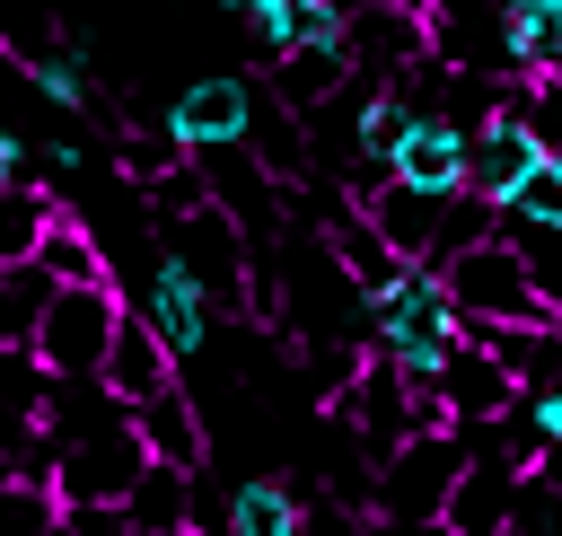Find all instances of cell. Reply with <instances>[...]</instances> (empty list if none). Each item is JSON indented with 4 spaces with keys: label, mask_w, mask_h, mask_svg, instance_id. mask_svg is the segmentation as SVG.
I'll return each mask as SVG.
<instances>
[{
    "label": "cell",
    "mask_w": 562,
    "mask_h": 536,
    "mask_svg": "<svg viewBox=\"0 0 562 536\" xmlns=\"http://www.w3.org/2000/svg\"><path fill=\"white\" fill-rule=\"evenodd\" d=\"M457 334H465V316L448 308V281L430 264H395L369 290V351H386L404 378H439V360H448Z\"/></svg>",
    "instance_id": "cell-1"
},
{
    "label": "cell",
    "mask_w": 562,
    "mask_h": 536,
    "mask_svg": "<svg viewBox=\"0 0 562 536\" xmlns=\"http://www.w3.org/2000/svg\"><path fill=\"white\" fill-rule=\"evenodd\" d=\"M114 316H123V290H114V281H53V299H44V316H35L26 360H35L44 378H97Z\"/></svg>",
    "instance_id": "cell-2"
},
{
    "label": "cell",
    "mask_w": 562,
    "mask_h": 536,
    "mask_svg": "<svg viewBox=\"0 0 562 536\" xmlns=\"http://www.w3.org/2000/svg\"><path fill=\"white\" fill-rule=\"evenodd\" d=\"M457 466H465V439L457 431H404L378 457V474H369V510L395 518V527H439V501H448Z\"/></svg>",
    "instance_id": "cell-3"
},
{
    "label": "cell",
    "mask_w": 562,
    "mask_h": 536,
    "mask_svg": "<svg viewBox=\"0 0 562 536\" xmlns=\"http://www.w3.org/2000/svg\"><path fill=\"white\" fill-rule=\"evenodd\" d=\"M430 272L448 281V308H457L465 325L544 316V299H536V281H527V264H518V246H509L501 228H492V237H474V246H457V255H439Z\"/></svg>",
    "instance_id": "cell-4"
},
{
    "label": "cell",
    "mask_w": 562,
    "mask_h": 536,
    "mask_svg": "<svg viewBox=\"0 0 562 536\" xmlns=\"http://www.w3.org/2000/svg\"><path fill=\"white\" fill-rule=\"evenodd\" d=\"M140 316L158 325V343L176 351V369H184L193 351H211V334H220V299H211V281H202L184 255H167V246H158V264H149Z\"/></svg>",
    "instance_id": "cell-5"
},
{
    "label": "cell",
    "mask_w": 562,
    "mask_h": 536,
    "mask_svg": "<svg viewBox=\"0 0 562 536\" xmlns=\"http://www.w3.org/2000/svg\"><path fill=\"white\" fill-rule=\"evenodd\" d=\"M544 158V141L527 132V114H518V97H501L474 132H465V193H483V202H509V185L527 176Z\"/></svg>",
    "instance_id": "cell-6"
},
{
    "label": "cell",
    "mask_w": 562,
    "mask_h": 536,
    "mask_svg": "<svg viewBox=\"0 0 562 536\" xmlns=\"http://www.w3.org/2000/svg\"><path fill=\"white\" fill-rule=\"evenodd\" d=\"M439 404H448V431H474V422H501V413L518 404V378H509L474 334H457L448 360H439Z\"/></svg>",
    "instance_id": "cell-7"
},
{
    "label": "cell",
    "mask_w": 562,
    "mask_h": 536,
    "mask_svg": "<svg viewBox=\"0 0 562 536\" xmlns=\"http://www.w3.org/2000/svg\"><path fill=\"white\" fill-rule=\"evenodd\" d=\"M246 114H255V88L228 79V70H211V79H193L167 105V141L176 149H228V141H246Z\"/></svg>",
    "instance_id": "cell-8"
},
{
    "label": "cell",
    "mask_w": 562,
    "mask_h": 536,
    "mask_svg": "<svg viewBox=\"0 0 562 536\" xmlns=\"http://www.w3.org/2000/svg\"><path fill=\"white\" fill-rule=\"evenodd\" d=\"M509 492H518V457L465 448V466H457V483H448V501H439V527L492 536V527H509Z\"/></svg>",
    "instance_id": "cell-9"
},
{
    "label": "cell",
    "mask_w": 562,
    "mask_h": 536,
    "mask_svg": "<svg viewBox=\"0 0 562 536\" xmlns=\"http://www.w3.org/2000/svg\"><path fill=\"white\" fill-rule=\"evenodd\" d=\"M176 378V351L158 343V325L140 316V308H123L114 316V334H105V360H97V387L114 395V404H140L149 387H167Z\"/></svg>",
    "instance_id": "cell-10"
},
{
    "label": "cell",
    "mask_w": 562,
    "mask_h": 536,
    "mask_svg": "<svg viewBox=\"0 0 562 536\" xmlns=\"http://www.w3.org/2000/svg\"><path fill=\"white\" fill-rule=\"evenodd\" d=\"M386 176L430 185V193H457V185H465V123H448V114H413V123L395 132V149H386Z\"/></svg>",
    "instance_id": "cell-11"
},
{
    "label": "cell",
    "mask_w": 562,
    "mask_h": 536,
    "mask_svg": "<svg viewBox=\"0 0 562 536\" xmlns=\"http://www.w3.org/2000/svg\"><path fill=\"white\" fill-rule=\"evenodd\" d=\"M132 413V431H140V448L158 457V466H193L202 474V457H211V431H202V413H193V395L167 378V387H149L140 404H123Z\"/></svg>",
    "instance_id": "cell-12"
},
{
    "label": "cell",
    "mask_w": 562,
    "mask_h": 536,
    "mask_svg": "<svg viewBox=\"0 0 562 536\" xmlns=\"http://www.w3.org/2000/svg\"><path fill=\"white\" fill-rule=\"evenodd\" d=\"M360 211L378 220V237H386L404 264H422V255H430V228H439V211H448V193L404 185V176H378V193H360Z\"/></svg>",
    "instance_id": "cell-13"
},
{
    "label": "cell",
    "mask_w": 562,
    "mask_h": 536,
    "mask_svg": "<svg viewBox=\"0 0 562 536\" xmlns=\"http://www.w3.org/2000/svg\"><path fill=\"white\" fill-rule=\"evenodd\" d=\"M114 510H123L132 536H184V527H193V466H158V457H149Z\"/></svg>",
    "instance_id": "cell-14"
},
{
    "label": "cell",
    "mask_w": 562,
    "mask_h": 536,
    "mask_svg": "<svg viewBox=\"0 0 562 536\" xmlns=\"http://www.w3.org/2000/svg\"><path fill=\"white\" fill-rule=\"evenodd\" d=\"M342 79H351V44H342V35H325V44H281V53H272V97L299 105V114H307L316 97H334Z\"/></svg>",
    "instance_id": "cell-15"
},
{
    "label": "cell",
    "mask_w": 562,
    "mask_h": 536,
    "mask_svg": "<svg viewBox=\"0 0 562 536\" xmlns=\"http://www.w3.org/2000/svg\"><path fill=\"white\" fill-rule=\"evenodd\" d=\"M246 149H255V167H263L272 185L307 176V114H299V105H255V114H246Z\"/></svg>",
    "instance_id": "cell-16"
},
{
    "label": "cell",
    "mask_w": 562,
    "mask_h": 536,
    "mask_svg": "<svg viewBox=\"0 0 562 536\" xmlns=\"http://www.w3.org/2000/svg\"><path fill=\"white\" fill-rule=\"evenodd\" d=\"M325 246H334V264H342L360 290H378V281L404 264V255L378 237V220H369V211H325Z\"/></svg>",
    "instance_id": "cell-17"
},
{
    "label": "cell",
    "mask_w": 562,
    "mask_h": 536,
    "mask_svg": "<svg viewBox=\"0 0 562 536\" xmlns=\"http://www.w3.org/2000/svg\"><path fill=\"white\" fill-rule=\"evenodd\" d=\"M299 492L290 483H272V474H246L237 492H228V510H220V527H237V536H299Z\"/></svg>",
    "instance_id": "cell-18"
},
{
    "label": "cell",
    "mask_w": 562,
    "mask_h": 536,
    "mask_svg": "<svg viewBox=\"0 0 562 536\" xmlns=\"http://www.w3.org/2000/svg\"><path fill=\"white\" fill-rule=\"evenodd\" d=\"M35 264H44L53 281H114V272H105V246H97V228H88V220H70V211H53V220H44V237H35Z\"/></svg>",
    "instance_id": "cell-19"
},
{
    "label": "cell",
    "mask_w": 562,
    "mask_h": 536,
    "mask_svg": "<svg viewBox=\"0 0 562 536\" xmlns=\"http://www.w3.org/2000/svg\"><path fill=\"white\" fill-rule=\"evenodd\" d=\"M44 299H53V272H44L35 255L0 264V351H26V343H35V316H44Z\"/></svg>",
    "instance_id": "cell-20"
},
{
    "label": "cell",
    "mask_w": 562,
    "mask_h": 536,
    "mask_svg": "<svg viewBox=\"0 0 562 536\" xmlns=\"http://www.w3.org/2000/svg\"><path fill=\"white\" fill-rule=\"evenodd\" d=\"M501 237L518 246V264H527L544 316H562V220H518V211H501Z\"/></svg>",
    "instance_id": "cell-21"
},
{
    "label": "cell",
    "mask_w": 562,
    "mask_h": 536,
    "mask_svg": "<svg viewBox=\"0 0 562 536\" xmlns=\"http://www.w3.org/2000/svg\"><path fill=\"white\" fill-rule=\"evenodd\" d=\"M53 211H61V193H44V185H26V176H0V264L35 255V237H44Z\"/></svg>",
    "instance_id": "cell-22"
},
{
    "label": "cell",
    "mask_w": 562,
    "mask_h": 536,
    "mask_svg": "<svg viewBox=\"0 0 562 536\" xmlns=\"http://www.w3.org/2000/svg\"><path fill=\"white\" fill-rule=\"evenodd\" d=\"M26 79H35V97L44 105H61V114H79L97 88H88V62H79V44H44V53H26Z\"/></svg>",
    "instance_id": "cell-23"
},
{
    "label": "cell",
    "mask_w": 562,
    "mask_h": 536,
    "mask_svg": "<svg viewBox=\"0 0 562 536\" xmlns=\"http://www.w3.org/2000/svg\"><path fill=\"white\" fill-rule=\"evenodd\" d=\"M509 62H518V70H562V9H553V0L509 9Z\"/></svg>",
    "instance_id": "cell-24"
},
{
    "label": "cell",
    "mask_w": 562,
    "mask_h": 536,
    "mask_svg": "<svg viewBox=\"0 0 562 536\" xmlns=\"http://www.w3.org/2000/svg\"><path fill=\"white\" fill-rule=\"evenodd\" d=\"M501 211H518V220H562V158L544 149V158L509 185V202H501Z\"/></svg>",
    "instance_id": "cell-25"
},
{
    "label": "cell",
    "mask_w": 562,
    "mask_h": 536,
    "mask_svg": "<svg viewBox=\"0 0 562 536\" xmlns=\"http://www.w3.org/2000/svg\"><path fill=\"white\" fill-rule=\"evenodd\" d=\"M220 9H246V0H220Z\"/></svg>",
    "instance_id": "cell-26"
},
{
    "label": "cell",
    "mask_w": 562,
    "mask_h": 536,
    "mask_svg": "<svg viewBox=\"0 0 562 536\" xmlns=\"http://www.w3.org/2000/svg\"><path fill=\"white\" fill-rule=\"evenodd\" d=\"M553 9H562V0H553Z\"/></svg>",
    "instance_id": "cell-27"
}]
</instances>
